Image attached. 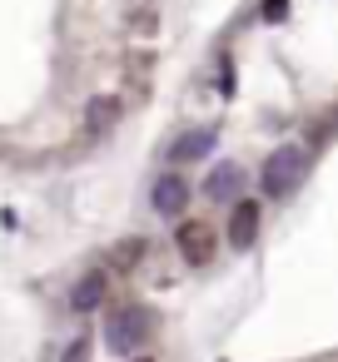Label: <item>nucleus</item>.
Segmentation results:
<instances>
[{"instance_id":"nucleus-7","label":"nucleus","mask_w":338,"mask_h":362,"mask_svg":"<svg viewBox=\"0 0 338 362\" xmlns=\"http://www.w3.org/2000/svg\"><path fill=\"white\" fill-rule=\"evenodd\" d=\"M259 238V204L254 199H239L234 204V218H229V243L234 248H249Z\"/></svg>"},{"instance_id":"nucleus-6","label":"nucleus","mask_w":338,"mask_h":362,"mask_svg":"<svg viewBox=\"0 0 338 362\" xmlns=\"http://www.w3.org/2000/svg\"><path fill=\"white\" fill-rule=\"evenodd\" d=\"M184 204H189V184H184L179 174H164V179L154 184V209H159L164 218H179Z\"/></svg>"},{"instance_id":"nucleus-8","label":"nucleus","mask_w":338,"mask_h":362,"mask_svg":"<svg viewBox=\"0 0 338 362\" xmlns=\"http://www.w3.org/2000/svg\"><path fill=\"white\" fill-rule=\"evenodd\" d=\"M105 293H110V273H85L75 283V293H70V308L75 313H95L105 303Z\"/></svg>"},{"instance_id":"nucleus-13","label":"nucleus","mask_w":338,"mask_h":362,"mask_svg":"<svg viewBox=\"0 0 338 362\" xmlns=\"http://www.w3.org/2000/svg\"><path fill=\"white\" fill-rule=\"evenodd\" d=\"M140 362H150V357H140Z\"/></svg>"},{"instance_id":"nucleus-5","label":"nucleus","mask_w":338,"mask_h":362,"mask_svg":"<svg viewBox=\"0 0 338 362\" xmlns=\"http://www.w3.org/2000/svg\"><path fill=\"white\" fill-rule=\"evenodd\" d=\"M214 129H189V134H179L174 144H169V164H194V159H204L209 149H214Z\"/></svg>"},{"instance_id":"nucleus-11","label":"nucleus","mask_w":338,"mask_h":362,"mask_svg":"<svg viewBox=\"0 0 338 362\" xmlns=\"http://www.w3.org/2000/svg\"><path fill=\"white\" fill-rule=\"evenodd\" d=\"M283 16H288V0H264V21L269 25H278Z\"/></svg>"},{"instance_id":"nucleus-9","label":"nucleus","mask_w":338,"mask_h":362,"mask_svg":"<svg viewBox=\"0 0 338 362\" xmlns=\"http://www.w3.org/2000/svg\"><path fill=\"white\" fill-rule=\"evenodd\" d=\"M115 119H120V100L95 95V100L85 105V129H90V134H110V129H115Z\"/></svg>"},{"instance_id":"nucleus-4","label":"nucleus","mask_w":338,"mask_h":362,"mask_svg":"<svg viewBox=\"0 0 338 362\" xmlns=\"http://www.w3.org/2000/svg\"><path fill=\"white\" fill-rule=\"evenodd\" d=\"M239 194H244V169H239V164H219V169H209V179H204V199L229 204V199H239Z\"/></svg>"},{"instance_id":"nucleus-3","label":"nucleus","mask_w":338,"mask_h":362,"mask_svg":"<svg viewBox=\"0 0 338 362\" xmlns=\"http://www.w3.org/2000/svg\"><path fill=\"white\" fill-rule=\"evenodd\" d=\"M174 243H179V253H184V263H209V253H214V228L209 223H179V233H174Z\"/></svg>"},{"instance_id":"nucleus-2","label":"nucleus","mask_w":338,"mask_h":362,"mask_svg":"<svg viewBox=\"0 0 338 362\" xmlns=\"http://www.w3.org/2000/svg\"><path fill=\"white\" fill-rule=\"evenodd\" d=\"M145 337H150V313H145V308H120V313H110V347H115V352H135Z\"/></svg>"},{"instance_id":"nucleus-12","label":"nucleus","mask_w":338,"mask_h":362,"mask_svg":"<svg viewBox=\"0 0 338 362\" xmlns=\"http://www.w3.org/2000/svg\"><path fill=\"white\" fill-rule=\"evenodd\" d=\"M85 352H90V342L80 337V342H70V352H65V362H85Z\"/></svg>"},{"instance_id":"nucleus-1","label":"nucleus","mask_w":338,"mask_h":362,"mask_svg":"<svg viewBox=\"0 0 338 362\" xmlns=\"http://www.w3.org/2000/svg\"><path fill=\"white\" fill-rule=\"evenodd\" d=\"M303 174H308V154H303L298 144H283V149H274L269 164H264V194H269V199H288V194L303 184Z\"/></svg>"},{"instance_id":"nucleus-10","label":"nucleus","mask_w":338,"mask_h":362,"mask_svg":"<svg viewBox=\"0 0 338 362\" xmlns=\"http://www.w3.org/2000/svg\"><path fill=\"white\" fill-rule=\"evenodd\" d=\"M140 258H145V243H140V238H130V243H115V253H110V263H115V268H135Z\"/></svg>"}]
</instances>
